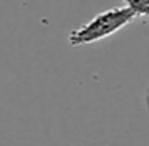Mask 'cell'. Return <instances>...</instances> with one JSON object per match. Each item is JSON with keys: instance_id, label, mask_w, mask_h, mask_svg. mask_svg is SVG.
Instances as JSON below:
<instances>
[{"instance_id": "7a4b0ae2", "label": "cell", "mask_w": 149, "mask_h": 146, "mask_svg": "<svg viewBox=\"0 0 149 146\" xmlns=\"http://www.w3.org/2000/svg\"><path fill=\"white\" fill-rule=\"evenodd\" d=\"M123 3L135 16L149 18V0H123Z\"/></svg>"}, {"instance_id": "6da1fadb", "label": "cell", "mask_w": 149, "mask_h": 146, "mask_svg": "<svg viewBox=\"0 0 149 146\" xmlns=\"http://www.w3.org/2000/svg\"><path fill=\"white\" fill-rule=\"evenodd\" d=\"M133 11H130L127 7H116L106 10L103 13L96 15L93 20L85 23L84 26L74 29L68 37L69 45L82 47L88 43H95L98 40H103L112 34L119 32L125 26H128L135 20Z\"/></svg>"}]
</instances>
